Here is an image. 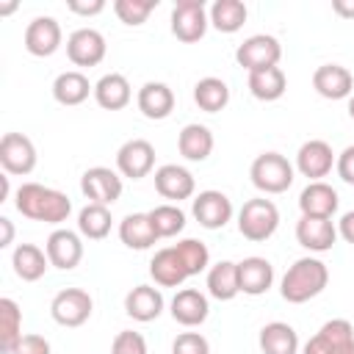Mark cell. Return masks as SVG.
Here are the masks:
<instances>
[{"label":"cell","instance_id":"6da1fadb","mask_svg":"<svg viewBox=\"0 0 354 354\" xmlns=\"http://www.w3.org/2000/svg\"><path fill=\"white\" fill-rule=\"evenodd\" d=\"M14 205L17 210L30 218V221H44V224H61L69 218L72 213V202L64 191H55V188H47L41 183H22L17 188V196H14Z\"/></svg>","mask_w":354,"mask_h":354},{"label":"cell","instance_id":"7a4b0ae2","mask_svg":"<svg viewBox=\"0 0 354 354\" xmlns=\"http://www.w3.org/2000/svg\"><path fill=\"white\" fill-rule=\"evenodd\" d=\"M329 282V268L324 260L318 257H299L282 277V285H279V293L285 301L290 304H301V301H310L315 299Z\"/></svg>","mask_w":354,"mask_h":354},{"label":"cell","instance_id":"3957f363","mask_svg":"<svg viewBox=\"0 0 354 354\" xmlns=\"http://www.w3.org/2000/svg\"><path fill=\"white\" fill-rule=\"evenodd\" d=\"M279 227V210L271 199L257 196L243 202V207L238 210V232L246 241H268Z\"/></svg>","mask_w":354,"mask_h":354},{"label":"cell","instance_id":"277c9868","mask_svg":"<svg viewBox=\"0 0 354 354\" xmlns=\"http://www.w3.org/2000/svg\"><path fill=\"white\" fill-rule=\"evenodd\" d=\"M249 177L263 194H282L293 185V163L279 152H263L252 160Z\"/></svg>","mask_w":354,"mask_h":354},{"label":"cell","instance_id":"5b68a950","mask_svg":"<svg viewBox=\"0 0 354 354\" xmlns=\"http://www.w3.org/2000/svg\"><path fill=\"white\" fill-rule=\"evenodd\" d=\"M282 58V44L268 36V33H254L249 39H243L235 50V61L246 69V72H260V69H271L277 66Z\"/></svg>","mask_w":354,"mask_h":354},{"label":"cell","instance_id":"8992f818","mask_svg":"<svg viewBox=\"0 0 354 354\" xmlns=\"http://www.w3.org/2000/svg\"><path fill=\"white\" fill-rule=\"evenodd\" d=\"M304 354H354V326L346 318L326 321L304 343Z\"/></svg>","mask_w":354,"mask_h":354},{"label":"cell","instance_id":"52a82bcc","mask_svg":"<svg viewBox=\"0 0 354 354\" xmlns=\"http://www.w3.org/2000/svg\"><path fill=\"white\" fill-rule=\"evenodd\" d=\"M207 25H210V11L205 8V0H180L171 8V33L185 44L199 41Z\"/></svg>","mask_w":354,"mask_h":354},{"label":"cell","instance_id":"ba28073f","mask_svg":"<svg viewBox=\"0 0 354 354\" xmlns=\"http://www.w3.org/2000/svg\"><path fill=\"white\" fill-rule=\"evenodd\" d=\"M91 310H94V301H91V296L83 288H64L50 301V315L61 326H80V324H86Z\"/></svg>","mask_w":354,"mask_h":354},{"label":"cell","instance_id":"9c48e42d","mask_svg":"<svg viewBox=\"0 0 354 354\" xmlns=\"http://www.w3.org/2000/svg\"><path fill=\"white\" fill-rule=\"evenodd\" d=\"M80 191L94 205H113L122 196V177L108 166H91L80 177Z\"/></svg>","mask_w":354,"mask_h":354},{"label":"cell","instance_id":"30bf717a","mask_svg":"<svg viewBox=\"0 0 354 354\" xmlns=\"http://www.w3.org/2000/svg\"><path fill=\"white\" fill-rule=\"evenodd\" d=\"M0 166L6 174H30L36 169V147L22 133H6L0 138Z\"/></svg>","mask_w":354,"mask_h":354},{"label":"cell","instance_id":"8fae6325","mask_svg":"<svg viewBox=\"0 0 354 354\" xmlns=\"http://www.w3.org/2000/svg\"><path fill=\"white\" fill-rule=\"evenodd\" d=\"M105 36L97 28H77L66 39V55L75 66H97L105 58Z\"/></svg>","mask_w":354,"mask_h":354},{"label":"cell","instance_id":"7c38bea8","mask_svg":"<svg viewBox=\"0 0 354 354\" xmlns=\"http://www.w3.org/2000/svg\"><path fill=\"white\" fill-rule=\"evenodd\" d=\"M152 166H155V147L147 138H130L116 152V169L130 180L147 177Z\"/></svg>","mask_w":354,"mask_h":354},{"label":"cell","instance_id":"4fadbf2b","mask_svg":"<svg viewBox=\"0 0 354 354\" xmlns=\"http://www.w3.org/2000/svg\"><path fill=\"white\" fill-rule=\"evenodd\" d=\"M61 25L55 17H36L25 28V50L36 58H50L61 47Z\"/></svg>","mask_w":354,"mask_h":354},{"label":"cell","instance_id":"5bb4252c","mask_svg":"<svg viewBox=\"0 0 354 354\" xmlns=\"http://www.w3.org/2000/svg\"><path fill=\"white\" fill-rule=\"evenodd\" d=\"M191 213H194V218H196L205 230H221V227H227V221L232 218V202H230L227 194L210 188V191L196 194V199H194V205H191Z\"/></svg>","mask_w":354,"mask_h":354},{"label":"cell","instance_id":"9a60e30c","mask_svg":"<svg viewBox=\"0 0 354 354\" xmlns=\"http://www.w3.org/2000/svg\"><path fill=\"white\" fill-rule=\"evenodd\" d=\"M332 166H335V152H332V147H329L326 141H321V138L304 141V144L299 147V152H296V169H299L304 177H310V183L326 177V174L332 171Z\"/></svg>","mask_w":354,"mask_h":354},{"label":"cell","instance_id":"2e32d148","mask_svg":"<svg viewBox=\"0 0 354 354\" xmlns=\"http://www.w3.org/2000/svg\"><path fill=\"white\" fill-rule=\"evenodd\" d=\"M44 252L50 257V266L61 271H72L83 260V241L72 230H53L44 243Z\"/></svg>","mask_w":354,"mask_h":354},{"label":"cell","instance_id":"e0dca14e","mask_svg":"<svg viewBox=\"0 0 354 354\" xmlns=\"http://www.w3.org/2000/svg\"><path fill=\"white\" fill-rule=\"evenodd\" d=\"M194 188H196L194 174L185 166L163 163L160 169H155V191L163 199H171V202L188 199V196H194Z\"/></svg>","mask_w":354,"mask_h":354},{"label":"cell","instance_id":"ac0fdd59","mask_svg":"<svg viewBox=\"0 0 354 354\" xmlns=\"http://www.w3.org/2000/svg\"><path fill=\"white\" fill-rule=\"evenodd\" d=\"M296 241L310 252H329L337 241V227L332 218L301 216L296 221Z\"/></svg>","mask_w":354,"mask_h":354},{"label":"cell","instance_id":"d6986e66","mask_svg":"<svg viewBox=\"0 0 354 354\" xmlns=\"http://www.w3.org/2000/svg\"><path fill=\"white\" fill-rule=\"evenodd\" d=\"M313 88L326 100H343L354 94V75L340 64H324L313 72Z\"/></svg>","mask_w":354,"mask_h":354},{"label":"cell","instance_id":"ffe728a7","mask_svg":"<svg viewBox=\"0 0 354 354\" xmlns=\"http://www.w3.org/2000/svg\"><path fill=\"white\" fill-rule=\"evenodd\" d=\"M340 199H337V191L324 183V180H315V183H307L304 191L299 194V207H301V216H315V218H332L335 210H337Z\"/></svg>","mask_w":354,"mask_h":354},{"label":"cell","instance_id":"44dd1931","mask_svg":"<svg viewBox=\"0 0 354 354\" xmlns=\"http://www.w3.org/2000/svg\"><path fill=\"white\" fill-rule=\"evenodd\" d=\"M274 285V266L266 257H243L238 263V288L246 296H263Z\"/></svg>","mask_w":354,"mask_h":354},{"label":"cell","instance_id":"7402d4cb","mask_svg":"<svg viewBox=\"0 0 354 354\" xmlns=\"http://www.w3.org/2000/svg\"><path fill=\"white\" fill-rule=\"evenodd\" d=\"M210 313V304H207V296L196 288H183L174 293L171 299V318L183 326H199L205 324Z\"/></svg>","mask_w":354,"mask_h":354},{"label":"cell","instance_id":"603a6c76","mask_svg":"<svg viewBox=\"0 0 354 354\" xmlns=\"http://www.w3.org/2000/svg\"><path fill=\"white\" fill-rule=\"evenodd\" d=\"M124 313L133 321H155L163 313V293L152 285H136L127 296H124Z\"/></svg>","mask_w":354,"mask_h":354},{"label":"cell","instance_id":"cb8c5ba5","mask_svg":"<svg viewBox=\"0 0 354 354\" xmlns=\"http://www.w3.org/2000/svg\"><path fill=\"white\" fill-rule=\"evenodd\" d=\"M149 277L160 288H180L188 279V271H185L180 254L174 252V246H166V249L155 252V257L149 260Z\"/></svg>","mask_w":354,"mask_h":354},{"label":"cell","instance_id":"d4e9b609","mask_svg":"<svg viewBox=\"0 0 354 354\" xmlns=\"http://www.w3.org/2000/svg\"><path fill=\"white\" fill-rule=\"evenodd\" d=\"M94 100L105 111H122L133 100V88H130V83H127L124 75L108 72V75H102L94 83Z\"/></svg>","mask_w":354,"mask_h":354},{"label":"cell","instance_id":"484cf974","mask_svg":"<svg viewBox=\"0 0 354 354\" xmlns=\"http://www.w3.org/2000/svg\"><path fill=\"white\" fill-rule=\"evenodd\" d=\"M138 111L147 116V119H166L171 111H174V91L166 86V83H158V80H149L138 88Z\"/></svg>","mask_w":354,"mask_h":354},{"label":"cell","instance_id":"4316f807","mask_svg":"<svg viewBox=\"0 0 354 354\" xmlns=\"http://www.w3.org/2000/svg\"><path fill=\"white\" fill-rule=\"evenodd\" d=\"M119 238H122V243L127 249H138V252L149 249V246H155L160 241L155 227H152V221H149V213H130V216H124L119 221Z\"/></svg>","mask_w":354,"mask_h":354},{"label":"cell","instance_id":"83f0119b","mask_svg":"<svg viewBox=\"0 0 354 354\" xmlns=\"http://www.w3.org/2000/svg\"><path fill=\"white\" fill-rule=\"evenodd\" d=\"M11 266H14V274L22 282H36V279L44 277V271L50 266V257L36 243H19L11 254Z\"/></svg>","mask_w":354,"mask_h":354},{"label":"cell","instance_id":"f1b7e54d","mask_svg":"<svg viewBox=\"0 0 354 354\" xmlns=\"http://www.w3.org/2000/svg\"><path fill=\"white\" fill-rule=\"evenodd\" d=\"M88 94H94V86L88 83V77L77 69H69V72H61L55 80H53V97L55 102L61 105H80L88 100Z\"/></svg>","mask_w":354,"mask_h":354},{"label":"cell","instance_id":"f546056e","mask_svg":"<svg viewBox=\"0 0 354 354\" xmlns=\"http://www.w3.org/2000/svg\"><path fill=\"white\" fill-rule=\"evenodd\" d=\"M177 149L185 160H205L210 152H213V133L210 127L199 124V122H191L180 130L177 136Z\"/></svg>","mask_w":354,"mask_h":354},{"label":"cell","instance_id":"4dcf8cb0","mask_svg":"<svg viewBox=\"0 0 354 354\" xmlns=\"http://www.w3.org/2000/svg\"><path fill=\"white\" fill-rule=\"evenodd\" d=\"M260 351L263 354H296L299 335L285 321H271L260 329Z\"/></svg>","mask_w":354,"mask_h":354},{"label":"cell","instance_id":"1f68e13d","mask_svg":"<svg viewBox=\"0 0 354 354\" xmlns=\"http://www.w3.org/2000/svg\"><path fill=\"white\" fill-rule=\"evenodd\" d=\"M207 293L218 301H230L241 293L238 288V263L232 260H221L216 266H210L207 271Z\"/></svg>","mask_w":354,"mask_h":354},{"label":"cell","instance_id":"d6a6232c","mask_svg":"<svg viewBox=\"0 0 354 354\" xmlns=\"http://www.w3.org/2000/svg\"><path fill=\"white\" fill-rule=\"evenodd\" d=\"M252 97L263 100V102H274L285 94L288 88V77L279 66H271V69H260V72H249V80H246Z\"/></svg>","mask_w":354,"mask_h":354},{"label":"cell","instance_id":"836d02e7","mask_svg":"<svg viewBox=\"0 0 354 354\" xmlns=\"http://www.w3.org/2000/svg\"><path fill=\"white\" fill-rule=\"evenodd\" d=\"M22 337V310L14 299H0V351L11 354Z\"/></svg>","mask_w":354,"mask_h":354},{"label":"cell","instance_id":"e575fe53","mask_svg":"<svg viewBox=\"0 0 354 354\" xmlns=\"http://www.w3.org/2000/svg\"><path fill=\"white\" fill-rule=\"evenodd\" d=\"M194 102L207 113L224 111L230 102V86L221 77H202L194 86Z\"/></svg>","mask_w":354,"mask_h":354},{"label":"cell","instance_id":"d590c367","mask_svg":"<svg viewBox=\"0 0 354 354\" xmlns=\"http://www.w3.org/2000/svg\"><path fill=\"white\" fill-rule=\"evenodd\" d=\"M111 210H108V205H94V202H88L80 213H77V230H80V235L83 238H88V241H102L108 232H111Z\"/></svg>","mask_w":354,"mask_h":354},{"label":"cell","instance_id":"8d00e7d4","mask_svg":"<svg viewBox=\"0 0 354 354\" xmlns=\"http://www.w3.org/2000/svg\"><path fill=\"white\" fill-rule=\"evenodd\" d=\"M246 22V6L241 0H216L210 6V25L221 33H235Z\"/></svg>","mask_w":354,"mask_h":354},{"label":"cell","instance_id":"74e56055","mask_svg":"<svg viewBox=\"0 0 354 354\" xmlns=\"http://www.w3.org/2000/svg\"><path fill=\"white\" fill-rule=\"evenodd\" d=\"M149 221L158 232V238H174L185 230V213L177 205H158L149 210Z\"/></svg>","mask_w":354,"mask_h":354},{"label":"cell","instance_id":"f35d334b","mask_svg":"<svg viewBox=\"0 0 354 354\" xmlns=\"http://www.w3.org/2000/svg\"><path fill=\"white\" fill-rule=\"evenodd\" d=\"M174 252L180 254V260H183L188 277H194V274H199V271H205V268L210 266V252H207V246H205L202 241H196V238H185V241L174 243Z\"/></svg>","mask_w":354,"mask_h":354},{"label":"cell","instance_id":"ab89813d","mask_svg":"<svg viewBox=\"0 0 354 354\" xmlns=\"http://www.w3.org/2000/svg\"><path fill=\"white\" fill-rule=\"evenodd\" d=\"M158 0H116L113 11L124 25H144L147 17L155 11Z\"/></svg>","mask_w":354,"mask_h":354},{"label":"cell","instance_id":"60d3db41","mask_svg":"<svg viewBox=\"0 0 354 354\" xmlns=\"http://www.w3.org/2000/svg\"><path fill=\"white\" fill-rule=\"evenodd\" d=\"M171 354H210V343L199 332H183L171 343Z\"/></svg>","mask_w":354,"mask_h":354},{"label":"cell","instance_id":"b9f144b4","mask_svg":"<svg viewBox=\"0 0 354 354\" xmlns=\"http://www.w3.org/2000/svg\"><path fill=\"white\" fill-rule=\"evenodd\" d=\"M111 354H147V340L138 332H119L111 343Z\"/></svg>","mask_w":354,"mask_h":354},{"label":"cell","instance_id":"7bdbcfd3","mask_svg":"<svg viewBox=\"0 0 354 354\" xmlns=\"http://www.w3.org/2000/svg\"><path fill=\"white\" fill-rule=\"evenodd\" d=\"M11 354H50V343L41 335H22Z\"/></svg>","mask_w":354,"mask_h":354},{"label":"cell","instance_id":"ee69618b","mask_svg":"<svg viewBox=\"0 0 354 354\" xmlns=\"http://www.w3.org/2000/svg\"><path fill=\"white\" fill-rule=\"evenodd\" d=\"M335 166H337L340 180H343V183H348V185H354V147H346V149L337 155Z\"/></svg>","mask_w":354,"mask_h":354},{"label":"cell","instance_id":"f6af8a7d","mask_svg":"<svg viewBox=\"0 0 354 354\" xmlns=\"http://www.w3.org/2000/svg\"><path fill=\"white\" fill-rule=\"evenodd\" d=\"M66 6H69V11H75V14H80V17H94V14H100V11L105 8V0H88V3H83V0H69Z\"/></svg>","mask_w":354,"mask_h":354},{"label":"cell","instance_id":"bcb514c9","mask_svg":"<svg viewBox=\"0 0 354 354\" xmlns=\"http://www.w3.org/2000/svg\"><path fill=\"white\" fill-rule=\"evenodd\" d=\"M337 235L346 241V243H354V210L343 213L340 221H337Z\"/></svg>","mask_w":354,"mask_h":354},{"label":"cell","instance_id":"7dc6e473","mask_svg":"<svg viewBox=\"0 0 354 354\" xmlns=\"http://www.w3.org/2000/svg\"><path fill=\"white\" fill-rule=\"evenodd\" d=\"M332 11H335L337 17L354 19V0H332Z\"/></svg>","mask_w":354,"mask_h":354},{"label":"cell","instance_id":"c3c4849f","mask_svg":"<svg viewBox=\"0 0 354 354\" xmlns=\"http://www.w3.org/2000/svg\"><path fill=\"white\" fill-rule=\"evenodd\" d=\"M0 230H3V235H0V246H8V243L14 241V224H11V218L0 216Z\"/></svg>","mask_w":354,"mask_h":354},{"label":"cell","instance_id":"681fc988","mask_svg":"<svg viewBox=\"0 0 354 354\" xmlns=\"http://www.w3.org/2000/svg\"><path fill=\"white\" fill-rule=\"evenodd\" d=\"M17 8V3H6V6H0V14H11Z\"/></svg>","mask_w":354,"mask_h":354},{"label":"cell","instance_id":"f907efd6","mask_svg":"<svg viewBox=\"0 0 354 354\" xmlns=\"http://www.w3.org/2000/svg\"><path fill=\"white\" fill-rule=\"evenodd\" d=\"M348 116H351V119H354V94H351V97H348Z\"/></svg>","mask_w":354,"mask_h":354}]
</instances>
